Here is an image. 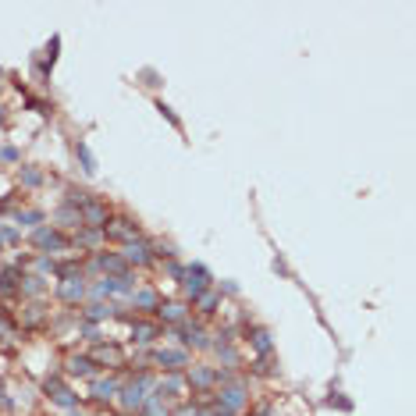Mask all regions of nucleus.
I'll list each match as a JSON object with an SVG mask.
<instances>
[{"mask_svg":"<svg viewBox=\"0 0 416 416\" xmlns=\"http://www.w3.org/2000/svg\"><path fill=\"white\" fill-rule=\"evenodd\" d=\"M89 360L96 370H121V366H129V356H124V349L118 342H96L93 352H89Z\"/></svg>","mask_w":416,"mask_h":416,"instance_id":"obj_1","label":"nucleus"},{"mask_svg":"<svg viewBox=\"0 0 416 416\" xmlns=\"http://www.w3.org/2000/svg\"><path fill=\"white\" fill-rule=\"evenodd\" d=\"M32 245L39 249H47V253H72V239L61 232V228H47V224H39L36 232H32Z\"/></svg>","mask_w":416,"mask_h":416,"instance_id":"obj_2","label":"nucleus"},{"mask_svg":"<svg viewBox=\"0 0 416 416\" xmlns=\"http://www.w3.org/2000/svg\"><path fill=\"white\" fill-rule=\"evenodd\" d=\"M78 214H82V228H96V232H103L107 221H111V206L100 196H86V203L78 206Z\"/></svg>","mask_w":416,"mask_h":416,"instance_id":"obj_3","label":"nucleus"},{"mask_svg":"<svg viewBox=\"0 0 416 416\" xmlns=\"http://www.w3.org/2000/svg\"><path fill=\"white\" fill-rule=\"evenodd\" d=\"M103 239L118 242V245H132V242L142 239V232H139V224L132 217H111L107 228H103Z\"/></svg>","mask_w":416,"mask_h":416,"instance_id":"obj_4","label":"nucleus"},{"mask_svg":"<svg viewBox=\"0 0 416 416\" xmlns=\"http://www.w3.org/2000/svg\"><path fill=\"white\" fill-rule=\"evenodd\" d=\"M189 381H185V373H164V377L157 381V388H153V395H160L164 402L168 399H175V402H189Z\"/></svg>","mask_w":416,"mask_h":416,"instance_id":"obj_5","label":"nucleus"},{"mask_svg":"<svg viewBox=\"0 0 416 416\" xmlns=\"http://www.w3.org/2000/svg\"><path fill=\"white\" fill-rule=\"evenodd\" d=\"M182 288H185V296H189V299L203 296L206 288H210V270H206V263H189V267H185Z\"/></svg>","mask_w":416,"mask_h":416,"instance_id":"obj_6","label":"nucleus"},{"mask_svg":"<svg viewBox=\"0 0 416 416\" xmlns=\"http://www.w3.org/2000/svg\"><path fill=\"white\" fill-rule=\"evenodd\" d=\"M150 363L164 366V373H178V370L189 366V352H185V349H153L150 352Z\"/></svg>","mask_w":416,"mask_h":416,"instance_id":"obj_7","label":"nucleus"},{"mask_svg":"<svg viewBox=\"0 0 416 416\" xmlns=\"http://www.w3.org/2000/svg\"><path fill=\"white\" fill-rule=\"evenodd\" d=\"M89 270H103V278H124V274H132L129 263L121 260V253H96L89 260Z\"/></svg>","mask_w":416,"mask_h":416,"instance_id":"obj_8","label":"nucleus"},{"mask_svg":"<svg viewBox=\"0 0 416 416\" xmlns=\"http://www.w3.org/2000/svg\"><path fill=\"white\" fill-rule=\"evenodd\" d=\"M121 260L129 263V267H153V263H157V260H153V245H150L146 239H139V242H132V245H124Z\"/></svg>","mask_w":416,"mask_h":416,"instance_id":"obj_9","label":"nucleus"},{"mask_svg":"<svg viewBox=\"0 0 416 416\" xmlns=\"http://www.w3.org/2000/svg\"><path fill=\"white\" fill-rule=\"evenodd\" d=\"M157 324H168V327H178L182 320H189V306L185 303H171V299H160L157 306Z\"/></svg>","mask_w":416,"mask_h":416,"instance_id":"obj_10","label":"nucleus"},{"mask_svg":"<svg viewBox=\"0 0 416 416\" xmlns=\"http://www.w3.org/2000/svg\"><path fill=\"white\" fill-rule=\"evenodd\" d=\"M89 296V288L82 278H68V281H57V299L65 303V306H78L82 299Z\"/></svg>","mask_w":416,"mask_h":416,"instance_id":"obj_11","label":"nucleus"},{"mask_svg":"<svg viewBox=\"0 0 416 416\" xmlns=\"http://www.w3.org/2000/svg\"><path fill=\"white\" fill-rule=\"evenodd\" d=\"M65 373H68V377H96V366H93V360L89 356H82V352H68V356H65Z\"/></svg>","mask_w":416,"mask_h":416,"instance_id":"obj_12","label":"nucleus"},{"mask_svg":"<svg viewBox=\"0 0 416 416\" xmlns=\"http://www.w3.org/2000/svg\"><path fill=\"white\" fill-rule=\"evenodd\" d=\"M185 381H189V388L214 391V384H217V370H214V366H189V370H185Z\"/></svg>","mask_w":416,"mask_h":416,"instance_id":"obj_13","label":"nucleus"},{"mask_svg":"<svg viewBox=\"0 0 416 416\" xmlns=\"http://www.w3.org/2000/svg\"><path fill=\"white\" fill-rule=\"evenodd\" d=\"M118 391H121V381L118 377H93V384H89V395L96 402H111V399H118Z\"/></svg>","mask_w":416,"mask_h":416,"instance_id":"obj_14","label":"nucleus"},{"mask_svg":"<svg viewBox=\"0 0 416 416\" xmlns=\"http://www.w3.org/2000/svg\"><path fill=\"white\" fill-rule=\"evenodd\" d=\"M132 338L139 345H153L160 338V324L157 320H139V317H132Z\"/></svg>","mask_w":416,"mask_h":416,"instance_id":"obj_15","label":"nucleus"},{"mask_svg":"<svg viewBox=\"0 0 416 416\" xmlns=\"http://www.w3.org/2000/svg\"><path fill=\"white\" fill-rule=\"evenodd\" d=\"M18 324H22L25 331L43 327V324H47V309L39 306V303H29V306H22V314H18Z\"/></svg>","mask_w":416,"mask_h":416,"instance_id":"obj_16","label":"nucleus"},{"mask_svg":"<svg viewBox=\"0 0 416 416\" xmlns=\"http://www.w3.org/2000/svg\"><path fill=\"white\" fill-rule=\"evenodd\" d=\"M129 299H132L135 309H142V314H157V306H160V296L153 292V288H135Z\"/></svg>","mask_w":416,"mask_h":416,"instance_id":"obj_17","label":"nucleus"},{"mask_svg":"<svg viewBox=\"0 0 416 416\" xmlns=\"http://www.w3.org/2000/svg\"><path fill=\"white\" fill-rule=\"evenodd\" d=\"M54 221H57V228H72V232L82 228V214H78V206H72V203H61Z\"/></svg>","mask_w":416,"mask_h":416,"instance_id":"obj_18","label":"nucleus"},{"mask_svg":"<svg viewBox=\"0 0 416 416\" xmlns=\"http://www.w3.org/2000/svg\"><path fill=\"white\" fill-rule=\"evenodd\" d=\"M193 303H196V314H199V317H214L217 306H221V292H217V288H206V292L196 296Z\"/></svg>","mask_w":416,"mask_h":416,"instance_id":"obj_19","label":"nucleus"},{"mask_svg":"<svg viewBox=\"0 0 416 416\" xmlns=\"http://www.w3.org/2000/svg\"><path fill=\"white\" fill-rule=\"evenodd\" d=\"M18 292H22L25 299H39L47 292V278L39 274H22V281H18Z\"/></svg>","mask_w":416,"mask_h":416,"instance_id":"obj_20","label":"nucleus"},{"mask_svg":"<svg viewBox=\"0 0 416 416\" xmlns=\"http://www.w3.org/2000/svg\"><path fill=\"white\" fill-rule=\"evenodd\" d=\"M114 317V306H103V303H89L82 309V320L86 324H100V320H111Z\"/></svg>","mask_w":416,"mask_h":416,"instance_id":"obj_21","label":"nucleus"},{"mask_svg":"<svg viewBox=\"0 0 416 416\" xmlns=\"http://www.w3.org/2000/svg\"><path fill=\"white\" fill-rule=\"evenodd\" d=\"M139 416H171V406L160 399V395H146V402H142Z\"/></svg>","mask_w":416,"mask_h":416,"instance_id":"obj_22","label":"nucleus"},{"mask_svg":"<svg viewBox=\"0 0 416 416\" xmlns=\"http://www.w3.org/2000/svg\"><path fill=\"white\" fill-rule=\"evenodd\" d=\"M100 242H103V232H96V228H78L75 239H72V245H78V249L82 245L89 249V245H100Z\"/></svg>","mask_w":416,"mask_h":416,"instance_id":"obj_23","label":"nucleus"},{"mask_svg":"<svg viewBox=\"0 0 416 416\" xmlns=\"http://www.w3.org/2000/svg\"><path fill=\"white\" fill-rule=\"evenodd\" d=\"M249 342H253V352H256V356H270V352H274V342H270V335H267L263 327H256Z\"/></svg>","mask_w":416,"mask_h":416,"instance_id":"obj_24","label":"nucleus"},{"mask_svg":"<svg viewBox=\"0 0 416 416\" xmlns=\"http://www.w3.org/2000/svg\"><path fill=\"white\" fill-rule=\"evenodd\" d=\"M75 157L82 160V171H86V175H96V157L89 153V146H86V142H75Z\"/></svg>","mask_w":416,"mask_h":416,"instance_id":"obj_25","label":"nucleus"},{"mask_svg":"<svg viewBox=\"0 0 416 416\" xmlns=\"http://www.w3.org/2000/svg\"><path fill=\"white\" fill-rule=\"evenodd\" d=\"M50 399H54V402H57L61 409H78V395H72L68 388H61V391H54Z\"/></svg>","mask_w":416,"mask_h":416,"instance_id":"obj_26","label":"nucleus"},{"mask_svg":"<svg viewBox=\"0 0 416 416\" xmlns=\"http://www.w3.org/2000/svg\"><path fill=\"white\" fill-rule=\"evenodd\" d=\"M32 267H36V274H39V278H50L54 270H57V263H54L50 256H36V260H32Z\"/></svg>","mask_w":416,"mask_h":416,"instance_id":"obj_27","label":"nucleus"},{"mask_svg":"<svg viewBox=\"0 0 416 416\" xmlns=\"http://www.w3.org/2000/svg\"><path fill=\"white\" fill-rule=\"evenodd\" d=\"M14 288H18V267H11V270L0 274V292H14Z\"/></svg>","mask_w":416,"mask_h":416,"instance_id":"obj_28","label":"nucleus"},{"mask_svg":"<svg viewBox=\"0 0 416 416\" xmlns=\"http://www.w3.org/2000/svg\"><path fill=\"white\" fill-rule=\"evenodd\" d=\"M14 221L18 224H43V210H18Z\"/></svg>","mask_w":416,"mask_h":416,"instance_id":"obj_29","label":"nucleus"},{"mask_svg":"<svg viewBox=\"0 0 416 416\" xmlns=\"http://www.w3.org/2000/svg\"><path fill=\"white\" fill-rule=\"evenodd\" d=\"M22 185L25 189H36V185H43V175L32 171V168H22Z\"/></svg>","mask_w":416,"mask_h":416,"instance_id":"obj_30","label":"nucleus"},{"mask_svg":"<svg viewBox=\"0 0 416 416\" xmlns=\"http://www.w3.org/2000/svg\"><path fill=\"white\" fill-rule=\"evenodd\" d=\"M199 413V406H193V402H178V409H171V416H196Z\"/></svg>","mask_w":416,"mask_h":416,"instance_id":"obj_31","label":"nucleus"},{"mask_svg":"<svg viewBox=\"0 0 416 416\" xmlns=\"http://www.w3.org/2000/svg\"><path fill=\"white\" fill-rule=\"evenodd\" d=\"M157 111H160V114H164V118H168V121H171V124H175V129H182V124H178V118H175V114H171V107H168V103H164V100H157Z\"/></svg>","mask_w":416,"mask_h":416,"instance_id":"obj_32","label":"nucleus"},{"mask_svg":"<svg viewBox=\"0 0 416 416\" xmlns=\"http://www.w3.org/2000/svg\"><path fill=\"white\" fill-rule=\"evenodd\" d=\"M0 242H18V232H14V228H0Z\"/></svg>","mask_w":416,"mask_h":416,"instance_id":"obj_33","label":"nucleus"},{"mask_svg":"<svg viewBox=\"0 0 416 416\" xmlns=\"http://www.w3.org/2000/svg\"><path fill=\"white\" fill-rule=\"evenodd\" d=\"M0 160H8V164H14V160H18V150H14V146H4V150H0Z\"/></svg>","mask_w":416,"mask_h":416,"instance_id":"obj_34","label":"nucleus"},{"mask_svg":"<svg viewBox=\"0 0 416 416\" xmlns=\"http://www.w3.org/2000/svg\"><path fill=\"white\" fill-rule=\"evenodd\" d=\"M57 47H61V36L50 39V50H57ZM47 57H50V65H54V57H57V54H47Z\"/></svg>","mask_w":416,"mask_h":416,"instance_id":"obj_35","label":"nucleus"},{"mask_svg":"<svg viewBox=\"0 0 416 416\" xmlns=\"http://www.w3.org/2000/svg\"><path fill=\"white\" fill-rule=\"evenodd\" d=\"M118 416H129V413H118Z\"/></svg>","mask_w":416,"mask_h":416,"instance_id":"obj_36","label":"nucleus"}]
</instances>
